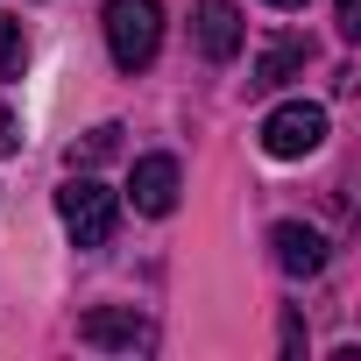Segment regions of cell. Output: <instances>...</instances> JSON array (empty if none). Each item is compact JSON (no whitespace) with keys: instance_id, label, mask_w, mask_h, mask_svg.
Listing matches in <instances>:
<instances>
[{"instance_id":"5b68a950","label":"cell","mask_w":361,"mask_h":361,"mask_svg":"<svg viewBox=\"0 0 361 361\" xmlns=\"http://www.w3.org/2000/svg\"><path fill=\"white\" fill-rule=\"evenodd\" d=\"M78 340H85V347H121V354H135V347H149V319H142L135 305H106V312H85V319H78Z\"/></svg>"},{"instance_id":"3957f363","label":"cell","mask_w":361,"mask_h":361,"mask_svg":"<svg viewBox=\"0 0 361 361\" xmlns=\"http://www.w3.org/2000/svg\"><path fill=\"white\" fill-rule=\"evenodd\" d=\"M319 142H326V106H319V99H283V106L262 114V149H269L276 163H298V156H312Z\"/></svg>"},{"instance_id":"277c9868","label":"cell","mask_w":361,"mask_h":361,"mask_svg":"<svg viewBox=\"0 0 361 361\" xmlns=\"http://www.w3.org/2000/svg\"><path fill=\"white\" fill-rule=\"evenodd\" d=\"M177 192H185L177 156H135V170H128V199H135V213L170 220V213H177Z\"/></svg>"},{"instance_id":"7c38bea8","label":"cell","mask_w":361,"mask_h":361,"mask_svg":"<svg viewBox=\"0 0 361 361\" xmlns=\"http://www.w3.org/2000/svg\"><path fill=\"white\" fill-rule=\"evenodd\" d=\"M269 8H283V15H290V8H305V0H269Z\"/></svg>"},{"instance_id":"8992f818","label":"cell","mask_w":361,"mask_h":361,"mask_svg":"<svg viewBox=\"0 0 361 361\" xmlns=\"http://www.w3.org/2000/svg\"><path fill=\"white\" fill-rule=\"evenodd\" d=\"M241 36H248V22H241L234 0H199V50L213 64H234L241 57Z\"/></svg>"},{"instance_id":"9c48e42d","label":"cell","mask_w":361,"mask_h":361,"mask_svg":"<svg viewBox=\"0 0 361 361\" xmlns=\"http://www.w3.org/2000/svg\"><path fill=\"white\" fill-rule=\"evenodd\" d=\"M22 64H29V36L15 15H0V78H22Z\"/></svg>"},{"instance_id":"ba28073f","label":"cell","mask_w":361,"mask_h":361,"mask_svg":"<svg viewBox=\"0 0 361 361\" xmlns=\"http://www.w3.org/2000/svg\"><path fill=\"white\" fill-rule=\"evenodd\" d=\"M305 57H312V43H298V36H283V43H269L262 57H255V92H269V85H283L290 71H305Z\"/></svg>"},{"instance_id":"52a82bcc","label":"cell","mask_w":361,"mask_h":361,"mask_svg":"<svg viewBox=\"0 0 361 361\" xmlns=\"http://www.w3.org/2000/svg\"><path fill=\"white\" fill-rule=\"evenodd\" d=\"M269 248H276V269H283V276H319V269H326V241H319V227H305V220H283V227L269 234Z\"/></svg>"},{"instance_id":"8fae6325","label":"cell","mask_w":361,"mask_h":361,"mask_svg":"<svg viewBox=\"0 0 361 361\" xmlns=\"http://www.w3.org/2000/svg\"><path fill=\"white\" fill-rule=\"evenodd\" d=\"M15 142H22V135H15V114H8V106H0V156H8Z\"/></svg>"},{"instance_id":"7a4b0ae2","label":"cell","mask_w":361,"mask_h":361,"mask_svg":"<svg viewBox=\"0 0 361 361\" xmlns=\"http://www.w3.org/2000/svg\"><path fill=\"white\" fill-rule=\"evenodd\" d=\"M57 220L78 248H106L114 241V220H121V199L99 185V177H71V185H57Z\"/></svg>"},{"instance_id":"6da1fadb","label":"cell","mask_w":361,"mask_h":361,"mask_svg":"<svg viewBox=\"0 0 361 361\" xmlns=\"http://www.w3.org/2000/svg\"><path fill=\"white\" fill-rule=\"evenodd\" d=\"M99 29H106V50H114L121 71H142L163 50V8H156V0H106Z\"/></svg>"},{"instance_id":"30bf717a","label":"cell","mask_w":361,"mask_h":361,"mask_svg":"<svg viewBox=\"0 0 361 361\" xmlns=\"http://www.w3.org/2000/svg\"><path fill=\"white\" fill-rule=\"evenodd\" d=\"M333 22H340V36L354 43V36H361V0H333Z\"/></svg>"}]
</instances>
